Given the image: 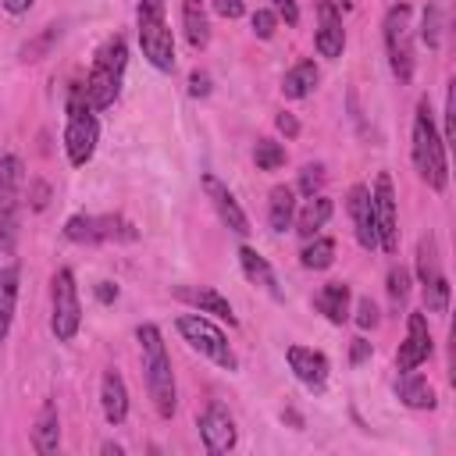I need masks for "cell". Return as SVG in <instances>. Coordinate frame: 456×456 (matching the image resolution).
I'll use <instances>...</instances> for the list:
<instances>
[{"instance_id":"obj_35","label":"cell","mask_w":456,"mask_h":456,"mask_svg":"<svg viewBox=\"0 0 456 456\" xmlns=\"http://www.w3.org/2000/svg\"><path fill=\"white\" fill-rule=\"evenodd\" d=\"M420 39L435 50L438 43H442V14H438V7L435 4H428L424 7V25H420Z\"/></svg>"},{"instance_id":"obj_6","label":"cell","mask_w":456,"mask_h":456,"mask_svg":"<svg viewBox=\"0 0 456 456\" xmlns=\"http://www.w3.org/2000/svg\"><path fill=\"white\" fill-rule=\"evenodd\" d=\"M100 142V125L93 118V107L86 100V89L75 86L68 96V125H64V153L71 160V167H82L93 160Z\"/></svg>"},{"instance_id":"obj_47","label":"cell","mask_w":456,"mask_h":456,"mask_svg":"<svg viewBox=\"0 0 456 456\" xmlns=\"http://www.w3.org/2000/svg\"><path fill=\"white\" fill-rule=\"evenodd\" d=\"M96 299H100V303H110V299H118V285H110V281H100V285H96Z\"/></svg>"},{"instance_id":"obj_12","label":"cell","mask_w":456,"mask_h":456,"mask_svg":"<svg viewBox=\"0 0 456 456\" xmlns=\"http://www.w3.org/2000/svg\"><path fill=\"white\" fill-rule=\"evenodd\" d=\"M200 438H203V449L210 456H221V452H232L235 442H239V428H235V417L228 413V406L221 403H210L203 413H200Z\"/></svg>"},{"instance_id":"obj_3","label":"cell","mask_w":456,"mask_h":456,"mask_svg":"<svg viewBox=\"0 0 456 456\" xmlns=\"http://www.w3.org/2000/svg\"><path fill=\"white\" fill-rule=\"evenodd\" d=\"M125 68H128V46L121 36H110L96 57H93V68L86 75V100L93 110H107L114 107L118 93H121V82H125Z\"/></svg>"},{"instance_id":"obj_1","label":"cell","mask_w":456,"mask_h":456,"mask_svg":"<svg viewBox=\"0 0 456 456\" xmlns=\"http://www.w3.org/2000/svg\"><path fill=\"white\" fill-rule=\"evenodd\" d=\"M139 338V353H142V378H146V392L153 399V410L171 420L178 410V388H175V370H171V356L164 346V335L157 324H139L135 331Z\"/></svg>"},{"instance_id":"obj_26","label":"cell","mask_w":456,"mask_h":456,"mask_svg":"<svg viewBox=\"0 0 456 456\" xmlns=\"http://www.w3.org/2000/svg\"><path fill=\"white\" fill-rule=\"evenodd\" d=\"M292 217H296V189L274 185L267 196V224L274 232H285V228H292Z\"/></svg>"},{"instance_id":"obj_44","label":"cell","mask_w":456,"mask_h":456,"mask_svg":"<svg viewBox=\"0 0 456 456\" xmlns=\"http://www.w3.org/2000/svg\"><path fill=\"white\" fill-rule=\"evenodd\" d=\"M370 356V342L367 338H353V349H349V360L353 363H363Z\"/></svg>"},{"instance_id":"obj_15","label":"cell","mask_w":456,"mask_h":456,"mask_svg":"<svg viewBox=\"0 0 456 456\" xmlns=\"http://www.w3.org/2000/svg\"><path fill=\"white\" fill-rule=\"evenodd\" d=\"M285 360H289V370L296 374L299 385H306L310 392H321L328 385V356L321 349H310V346H289L285 349Z\"/></svg>"},{"instance_id":"obj_23","label":"cell","mask_w":456,"mask_h":456,"mask_svg":"<svg viewBox=\"0 0 456 456\" xmlns=\"http://www.w3.org/2000/svg\"><path fill=\"white\" fill-rule=\"evenodd\" d=\"M314 306L331 321V324H342L349 317V285L346 281H328L317 289L314 296Z\"/></svg>"},{"instance_id":"obj_10","label":"cell","mask_w":456,"mask_h":456,"mask_svg":"<svg viewBox=\"0 0 456 456\" xmlns=\"http://www.w3.org/2000/svg\"><path fill=\"white\" fill-rule=\"evenodd\" d=\"M64 239L71 242H132L139 232L121 214H71L64 221Z\"/></svg>"},{"instance_id":"obj_5","label":"cell","mask_w":456,"mask_h":456,"mask_svg":"<svg viewBox=\"0 0 456 456\" xmlns=\"http://www.w3.org/2000/svg\"><path fill=\"white\" fill-rule=\"evenodd\" d=\"M135 28H139L142 57H146L157 71H171V68H175V39H171V28H167L164 0H139Z\"/></svg>"},{"instance_id":"obj_25","label":"cell","mask_w":456,"mask_h":456,"mask_svg":"<svg viewBox=\"0 0 456 456\" xmlns=\"http://www.w3.org/2000/svg\"><path fill=\"white\" fill-rule=\"evenodd\" d=\"M331 210H335V203H331L328 196H321V192H317V196H310V200H306V207H303V210H296V217H292V221H296V232H299L303 239H314V235L328 224Z\"/></svg>"},{"instance_id":"obj_14","label":"cell","mask_w":456,"mask_h":456,"mask_svg":"<svg viewBox=\"0 0 456 456\" xmlns=\"http://www.w3.org/2000/svg\"><path fill=\"white\" fill-rule=\"evenodd\" d=\"M431 356V331H428V317L424 314H410L406 317V338L395 353V370H417L420 363H428Z\"/></svg>"},{"instance_id":"obj_11","label":"cell","mask_w":456,"mask_h":456,"mask_svg":"<svg viewBox=\"0 0 456 456\" xmlns=\"http://www.w3.org/2000/svg\"><path fill=\"white\" fill-rule=\"evenodd\" d=\"M370 207H374V228H378V249L388 256L399 253V210H395V185L392 175L381 171L370 189Z\"/></svg>"},{"instance_id":"obj_27","label":"cell","mask_w":456,"mask_h":456,"mask_svg":"<svg viewBox=\"0 0 456 456\" xmlns=\"http://www.w3.org/2000/svg\"><path fill=\"white\" fill-rule=\"evenodd\" d=\"M317 78H321L317 64H314V61H299L296 68L285 71V78H281V96H285V100H303V96L314 93Z\"/></svg>"},{"instance_id":"obj_33","label":"cell","mask_w":456,"mask_h":456,"mask_svg":"<svg viewBox=\"0 0 456 456\" xmlns=\"http://www.w3.org/2000/svg\"><path fill=\"white\" fill-rule=\"evenodd\" d=\"M406 299H410V271L395 264L388 271V303H392V310H399V306H406Z\"/></svg>"},{"instance_id":"obj_42","label":"cell","mask_w":456,"mask_h":456,"mask_svg":"<svg viewBox=\"0 0 456 456\" xmlns=\"http://www.w3.org/2000/svg\"><path fill=\"white\" fill-rule=\"evenodd\" d=\"M210 93V75L207 71H192L189 75V96H207Z\"/></svg>"},{"instance_id":"obj_31","label":"cell","mask_w":456,"mask_h":456,"mask_svg":"<svg viewBox=\"0 0 456 456\" xmlns=\"http://www.w3.org/2000/svg\"><path fill=\"white\" fill-rule=\"evenodd\" d=\"M253 160H256L260 171H278V167L285 164V146L274 142V139H256V146H253Z\"/></svg>"},{"instance_id":"obj_38","label":"cell","mask_w":456,"mask_h":456,"mask_svg":"<svg viewBox=\"0 0 456 456\" xmlns=\"http://www.w3.org/2000/svg\"><path fill=\"white\" fill-rule=\"evenodd\" d=\"M353 321H356V328H363V331L374 328V324H378V306H374V299L363 296V299L356 303V317H353Z\"/></svg>"},{"instance_id":"obj_4","label":"cell","mask_w":456,"mask_h":456,"mask_svg":"<svg viewBox=\"0 0 456 456\" xmlns=\"http://www.w3.org/2000/svg\"><path fill=\"white\" fill-rule=\"evenodd\" d=\"M25 214V164L18 153L0 157V246L4 253L18 249Z\"/></svg>"},{"instance_id":"obj_36","label":"cell","mask_w":456,"mask_h":456,"mask_svg":"<svg viewBox=\"0 0 456 456\" xmlns=\"http://www.w3.org/2000/svg\"><path fill=\"white\" fill-rule=\"evenodd\" d=\"M321 185H324V164H303V171H299V192L310 200V196L321 192Z\"/></svg>"},{"instance_id":"obj_37","label":"cell","mask_w":456,"mask_h":456,"mask_svg":"<svg viewBox=\"0 0 456 456\" xmlns=\"http://www.w3.org/2000/svg\"><path fill=\"white\" fill-rule=\"evenodd\" d=\"M274 28H278V14H274V11H267V7H260V11L253 14V32H256L260 39H271V36H274Z\"/></svg>"},{"instance_id":"obj_43","label":"cell","mask_w":456,"mask_h":456,"mask_svg":"<svg viewBox=\"0 0 456 456\" xmlns=\"http://www.w3.org/2000/svg\"><path fill=\"white\" fill-rule=\"evenodd\" d=\"M274 14L285 18V25H296V21H299V7H296V0H274Z\"/></svg>"},{"instance_id":"obj_45","label":"cell","mask_w":456,"mask_h":456,"mask_svg":"<svg viewBox=\"0 0 456 456\" xmlns=\"http://www.w3.org/2000/svg\"><path fill=\"white\" fill-rule=\"evenodd\" d=\"M278 128H281L289 139H292V135H299V121H296L289 110H281V114H278Z\"/></svg>"},{"instance_id":"obj_34","label":"cell","mask_w":456,"mask_h":456,"mask_svg":"<svg viewBox=\"0 0 456 456\" xmlns=\"http://www.w3.org/2000/svg\"><path fill=\"white\" fill-rule=\"evenodd\" d=\"M420 289H424V303L431 314H449V278L445 274L431 285H420Z\"/></svg>"},{"instance_id":"obj_39","label":"cell","mask_w":456,"mask_h":456,"mask_svg":"<svg viewBox=\"0 0 456 456\" xmlns=\"http://www.w3.org/2000/svg\"><path fill=\"white\" fill-rule=\"evenodd\" d=\"M445 139L449 142L456 139V96H452V82H449V93H445Z\"/></svg>"},{"instance_id":"obj_28","label":"cell","mask_w":456,"mask_h":456,"mask_svg":"<svg viewBox=\"0 0 456 456\" xmlns=\"http://www.w3.org/2000/svg\"><path fill=\"white\" fill-rule=\"evenodd\" d=\"M182 25H185V39L192 50H207L210 43V21L200 0H182Z\"/></svg>"},{"instance_id":"obj_18","label":"cell","mask_w":456,"mask_h":456,"mask_svg":"<svg viewBox=\"0 0 456 456\" xmlns=\"http://www.w3.org/2000/svg\"><path fill=\"white\" fill-rule=\"evenodd\" d=\"M100 406H103V417L107 424H125L128 417V388H125V378L118 370H103L100 378Z\"/></svg>"},{"instance_id":"obj_9","label":"cell","mask_w":456,"mask_h":456,"mask_svg":"<svg viewBox=\"0 0 456 456\" xmlns=\"http://www.w3.org/2000/svg\"><path fill=\"white\" fill-rule=\"evenodd\" d=\"M78 324H82V303H78L75 271L61 267L53 271L50 281V331L57 335V342H71L78 335Z\"/></svg>"},{"instance_id":"obj_48","label":"cell","mask_w":456,"mask_h":456,"mask_svg":"<svg viewBox=\"0 0 456 456\" xmlns=\"http://www.w3.org/2000/svg\"><path fill=\"white\" fill-rule=\"evenodd\" d=\"M100 452H107V456H110V452H114V456H121L125 449H121L118 442H103V445H100Z\"/></svg>"},{"instance_id":"obj_30","label":"cell","mask_w":456,"mask_h":456,"mask_svg":"<svg viewBox=\"0 0 456 456\" xmlns=\"http://www.w3.org/2000/svg\"><path fill=\"white\" fill-rule=\"evenodd\" d=\"M331 260H335V239H328V235H314L299 253V264L306 271H324V267H331Z\"/></svg>"},{"instance_id":"obj_20","label":"cell","mask_w":456,"mask_h":456,"mask_svg":"<svg viewBox=\"0 0 456 456\" xmlns=\"http://www.w3.org/2000/svg\"><path fill=\"white\" fill-rule=\"evenodd\" d=\"M57 445H61V417H57L53 399H46L32 424V449L39 456H50V452H57Z\"/></svg>"},{"instance_id":"obj_16","label":"cell","mask_w":456,"mask_h":456,"mask_svg":"<svg viewBox=\"0 0 456 456\" xmlns=\"http://www.w3.org/2000/svg\"><path fill=\"white\" fill-rule=\"evenodd\" d=\"M314 46L321 57H338L346 50V28H342V14L331 0L317 4V32H314Z\"/></svg>"},{"instance_id":"obj_19","label":"cell","mask_w":456,"mask_h":456,"mask_svg":"<svg viewBox=\"0 0 456 456\" xmlns=\"http://www.w3.org/2000/svg\"><path fill=\"white\" fill-rule=\"evenodd\" d=\"M395 395H399V403L410 406V410H435V388H431V381H428L424 374H417V370H403V374H399Z\"/></svg>"},{"instance_id":"obj_17","label":"cell","mask_w":456,"mask_h":456,"mask_svg":"<svg viewBox=\"0 0 456 456\" xmlns=\"http://www.w3.org/2000/svg\"><path fill=\"white\" fill-rule=\"evenodd\" d=\"M349 217H353V232H356V242L363 249H378V228H374V207H370V189L367 185H353L349 189Z\"/></svg>"},{"instance_id":"obj_49","label":"cell","mask_w":456,"mask_h":456,"mask_svg":"<svg viewBox=\"0 0 456 456\" xmlns=\"http://www.w3.org/2000/svg\"><path fill=\"white\" fill-rule=\"evenodd\" d=\"M335 7H353V0H331Z\"/></svg>"},{"instance_id":"obj_41","label":"cell","mask_w":456,"mask_h":456,"mask_svg":"<svg viewBox=\"0 0 456 456\" xmlns=\"http://www.w3.org/2000/svg\"><path fill=\"white\" fill-rule=\"evenodd\" d=\"M214 11L221 18H242L246 14V4L242 0H214Z\"/></svg>"},{"instance_id":"obj_46","label":"cell","mask_w":456,"mask_h":456,"mask_svg":"<svg viewBox=\"0 0 456 456\" xmlns=\"http://www.w3.org/2000/svg\"><path fill=\"white\" fill-rule=\"evenodd\" d=\"M0 4H4V11H7V14H14V18H18V14H28V7H32L36 0H0Z\"/></svg>"},{"instance_id":"obj_2","label":"cell","mask_w":456,"mask_h":456,"mask_svg":"<svg viewBox=\"0 0 456 456\" xmlns=\"http://www.w3.org/2000/svg\"><path fill=\"white\" fill-rule=\"evenodd\" d=\"M410 153H413V167L417 175L428 182V189L442 192L449 182V164H445V139L435 128V114L431 103L420 100L417 114H413V132H410Z\"/></svg>"},{"instance_id":"obj_29","label":"cell","mask_w":456,"mask_h":456,"mask_svg":"<svg viewBox=\"0 0 456 456\" xmlns=\"http://www.w3.org/2000/svg\"><path fill=\"white\" fill-rule=\"evenodd\" d=\"M417 278H420V285H431L442 278V256H438V242L431 232L420 235V242H417Z\"/></svg>"},{"instance_id":"obj_8","label":"cell","mask_w":456,"mask_h":456,"mask_svg":"<svg viewBox=\"0 0 456 456\" xmlns=\"http://www.w3.org/2000/svg\"><path fill=\"white\" fill-rule=\"evenodd\" d=\"M385 53L399 86L413 78V11L410 4H392L385 14Z\"/></svg>"},{"instance_id":"obj_32","label":"cell","mask_w":456,"mask_h":456,"mask_svg":"<svg viewBox=\"0 0 456 456\" xmlns=\"http://www.w3.org/2000/svg\"><path fill=\"white\" fill-rule=\"evenodd\" d=\"M53 39H61V25H46L32 43H25V46H21V61H43V57L50 53Z\"/></svg>"},{"instance_id":"obj_7","label":"cell","mask_w":456,"mask_h":456,"mask_svg":"<svg viewBox=\"0 0 456 456\" xmlns=\"http://www.w3.org/2000/svg\"><path fill=\"white\" fill-rule=\"evenodd\" d=\"M175 328H178V335H182L200 356H207L210 363H217V367H224V370H239V356H235L228 335H224L210 317H203V314H182V317L175 321Z\"/></svg>"},{"instance_id":"obj_22","label":"cell","mask_w":456,"mask_h":456,"mask_svg":"<svg viewBox=\"0 0 456 456\" xmlns=\"http://www.w3.org/2000/svg\"><path fill=\"white\" fill-rule=\"evenodd\" d=\"M239 264H242V271H246V278L249 281H256L267 296H274V299H281V289H278V274H274V267L253 249V246H239Z\"/></svg>"},{"instance_id":"obj_40","label":"cell","mask_w":456,"mask_h":456,"mask_svg":"<svg viewBox=\"0 0 456 456\" xmlns=\"http://www.w3.org/2000/svg\"><path fill=\"white\" fill-rule=\"evenodd\" d=\"M46 203H50V185L46 182H32L28 185V207L32 210H43Z\"/></svg>"},{"instance_id":"obj_13","label":"cell","mask_w":456,"mask_h":456,"mask_svg":"<svg viewBox=\"0 0 456 456\" xmlns=\"http://www.w3.org/2000/svg\"><path fill=\"white\" fill-rule=\"evenodd\" d=\"M200 182H203V192H207V200H210L217 221H221L228 232H235V235H249V217H246V210L239 207L235 192H232L217 175H210V171H203Z\"/></svg>"},{"instance_id":"obj_21","label":"cell","mask_w":456,"mask_h":456,"mask_svg":"<svg viewBox=\"0 0 456 456\" xmlns=\"http://www.w3.org/2000/svg\"><path fill=\"white\" fill-rule=\"evenodd\" d=\"M18 289H21V267L18 264L0 267V346L7 342V331H11V321H14Z\"/></svg>"},{"instance_id":"obj_24","label":"cell","mask_w":456,"mask_h":456,"mask_svg":"<svg viewBox=\"0 0 456 456\" xmlns=\"http://www.w3.org/2000/svg\"><path fill=\"white\" fill-rule=\"evenodd\" d=\"M178 299L192 303L200 314H214V317H221V321H228V324H235L232 303H228L217 289H210V285H200V289H178Z\"/></svg>"}]
</instances>
